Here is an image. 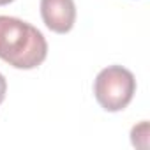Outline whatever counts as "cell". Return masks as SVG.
Masks as SVG:
<instances>
[{
	"instance_id": "6da1fadb",
	"label": "cell",
	"mask_w": 150,
	"mask_h": 150,
	"mask_svg": "<svg viewBox=\"0 0 150 150\" xmlns=\"http://www.w3.org/2000/svg\"><path fill=\"white\" fill-rule=\"evenodd\" d=\"M48 57V42L34 25L0 16V58L16 69H35Z\"/></svg>"
},
{
	"instance_id": "5b68a950",
	"label": "cell",
	"mask_w": 150,
	"mask_h": 150,
	"mask_svg": "<svg viewBox=\"0 0 150 150\" xmlns=\"http://www.w3.org/2000/svg\"><path fill=\"white\" fill-rule=\"evenodd\" d=\"M11 2H14V0H0V6H7Z\"/></svg>"
},
{
	"instance_id": "3957f363",
	"label": "cell",
	"mask_w": 150,
	"mask_h": 150,
	"mask_svg": "<svg viewBox=\"0 0 150 150\" xmlns=\"http://www.w3.org/2000/svg\"><path fill=\"white\" fill-rule=\"evenodd\" d=\"M41 16L51 32L67 34L76 21L74 0H41Z\"/></svg>"
},
{
	"instance_id": "277c9868",
	"label": "cell",
	"mask_w": 150,
	"mask_h": 150,
	"mask_svg": "<svg viewBox=\"0 0 150 150\" xmlns=\"http://www.w3.org/2000/svg\"><path fill=\"white\" fill-rule=\"evenodd\" d=\"M6 92H7V81L4 78V74L0 72V104H2L4 99H6Z\"/></svg>"
},
{
	"instance_id": "7a4b0ae2",
	"label": "cell",
	"mask_w": 150,
	"mask_h": 150,
	"mask_svg": "<svg viewBox=\"0 0 150 150\" xmlns=\"http://www.w3.org/2000/svg\"><path fill=\"white\" fill-rule=\"evenodd\" d=\"M136 92L134 74L122 65H110L103 69L94 81V96L103 110L122 111L129 106Z\"/></svg>"
}]
</instances>
